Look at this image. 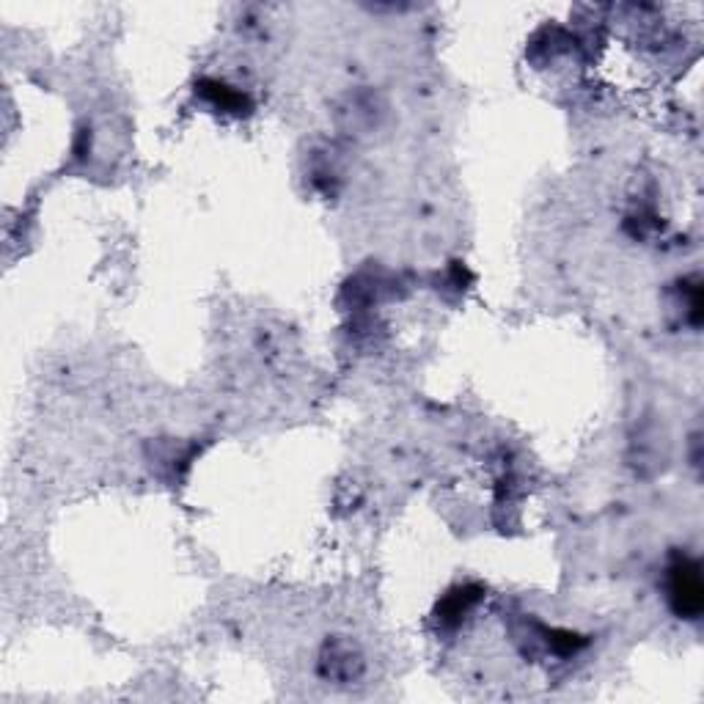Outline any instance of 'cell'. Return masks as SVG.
I'll return each mask as SVG.
<instances>
[{
    "instance_id": "6da1fadb",
    "label": "cell",
    "mask_w": 704,
    "mask_h": 704,
    "mask_svg": "<svg viewBox=\"0 0 704 704\" xmlns=\"http://www.w3.org/2000/svg\"><path fill=\"white\" fill-rule=\"evenodd\" d=\"M671 603H674L677 614L688 616V620H696L702 614V578L693 562H682L671 569Z\"/></svg>"
}]
</instances>
